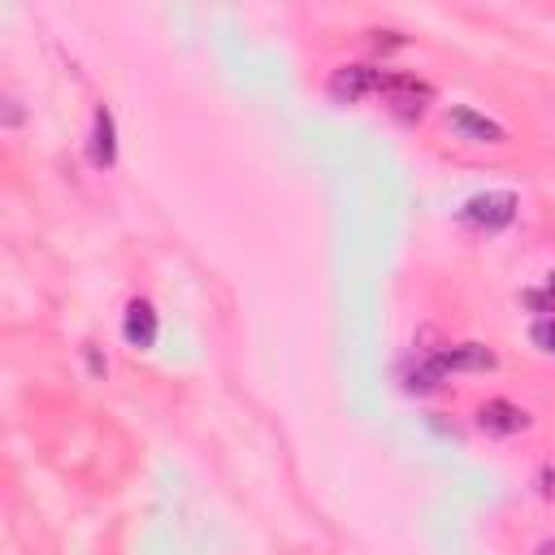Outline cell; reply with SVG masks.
<instances>
[{
	"instance_id": "cell-1",
	"label": "cell",
	"mask_w": 555,
	"mask_h": 555,
	"mask_svg": "<svg viewBox=\"0 0 555 555\" xmlns=\"http://www.w3.org/2000/svg\"><path fill=\"white\" fill-rule=\"evenodd\" d=\"M464 225H473V230H486V234H494V230H507L516 217H520V195L516 191H507V186H490V191H477V195H468L464 204H460V212H455Z\"/></svg>"
},
{
	"instance_id": "cell-9",
	"label": "cell",
	"mask_w": 555,
	"mask_h": 555,
	"mask_svg": "<svg viewBox=\"0 0 555 555\" xmlns=\"http://www.w3.org/2000/svg\"><path fill=\"white\" fill-rule=\"evenodd\" d=\"M520 299H525L529 308H538V312H555V269L546 273V282H542L538 291H525Z\"/></svg>"
},
{
	"instance_id": "cell-3",
	"label": "cell",
	"mask_w": 555,
	"mask_h": 555,
	"mask_svg": "<svg viewBox=\"0 0 555 555\" xmlns=\"http://www.w3.org/2000/svg\"><path fill=\"white\" fill-rule=\"evenodd\" d=\"M429 364L447 377V373H490L499 364V356L486 343H442L434 351H425Z\"/></svg>"
},
{
	"instance_id": "cell-4",
	"label": "cell",
	"mask_w": 555,
	"mask_h": 555,
	"mask_svg": "<svg viewBox=\"0 0 555 555\" xmlns=\"http://www.w3.org/2000/svg\"><path fill=\"white\" fill-rule=\"evenodd\" d=\"M382 74H386V69H377V65H369V61H347V65H338V69L330 74V95H334L338 104H360V100L377 95Z\"/></svg>"
},
{
	"instance_id": "cell-7",
	"label": "cell",
	"mask_w": 555,
	"mask_h": 555,
	"mask_svg": "<svg viewBox=\"0 0 555 555\" xmlns=\"http://www.w3.org/2000/svg\"><path fill=\"white\" fill-rule=\"evenodd\" d=\"M156 334H160V317H156L152 299L134 295V299L126 304V312H121V338H126L134 351H152V347H156Z\"/></svg>"
},
{
	"instance_id": "cell-8",
	"label": "cell",
	"mask_w": 555,
	"mask_h": 555,
	"mask_svg": "<svg viewBox=\"0 0 555 555\" xmlns=\"http://www.w3.org/2000/svg\"><path fill=\"white\" fill-rule=\"evenodd\" d=\"M91 165L95 169L117 165V117L108 104H95V113H91Z\"/></svg>"
},
{
	"instance_id": "cell-12",
	"label": "cell",
	"mask_w": 555,
	"mask_h": 555,
	"mask_svg": "<svg viewBox=\"0 0 555 555\" xmlns=\"http://www.w3.org/2000/svg\"><path fill=\"white\" fill-rule=\"evenodd\" d=\"M538 555H555V542L546 538V542H538Z\"/></svg>"
},
{
	"instance_id": "cell-6",
	"label": "cell",
	"mask_w": 555,
	"mask_h": 555,
	"mask_svg": "<svg viewBox=\"0 0 555 555\" xmlns=\"http://www.w3.org/2000/svg\"><path fill=\"white\" fill-rule=\"evenodd\" d=\"M529 425H533V416L512 399H486L477 408V429L490 438H512V434H525Z\"/></svg>"
},
{
	"instance_id": "cell-10",
	"label": "cell",
	"mask_w": 555,
	"mask_h": 555,
	"mask_svg": "<svg viewBox=\"0 0 555 555\" xmlns=\"http://www.w3.org/2000/svg\"><path fill=\"white\" fill-rule=\"evenodd\" d=\"M529 338H533L546 356H555V317H538V321L529 325Z\"/></svg>"
},
{
	"instance_id": "cell-11",
	"label": "cell",
	"mask_w": 555,
	"mask_h": 555,
	"mask_svg": "<svg viewBox=\"0 0 555 555\" xmlns=\"http://www.w3.org/2000/svg\"><path fill=\"white\" fill-rule=\"evenodd\" d=\"M87 364H91V373H95V377H100V373L108 369V364L100 360V351H95V347H87Z\"/></svg>"
},
{
	"instance_id": "cell-2",
	"label": "cell",
	"mask_w": 555,
	"mask_h": 555,
	"mask_svg": "<svg viewBox=\"0 0 555 555\" xmlns=\"http://www.w3.org/2000/svg\"><path fill=\"white\" fill-rule=\"evenodd\" d=\"M377 95H382V100L390 104V113H399L403 121L425 117V108H429V100H434L429 82H421L416 74H403V69H386Z\"/></svg>"
},
{
	"instance_id": "cell-5",
	"label": "cell",
	"mask_w": 555,
	"mask_h": 555,
	"mask_svg": "<svg viewBox=\"0 0 555 555\" xmlns=\"http://www.w3.org/2000/svg\"><path fill=\"white\" fill-rule=\"evenodd\" d=\"M447 126H451L460 139H468V143H507V126L494 121L490 113L473 108V104H451V108H447Z\"/></svg>"
}]
</instances>
